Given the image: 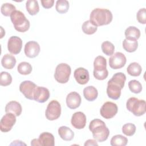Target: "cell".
<instances>
[{
    "instance_id": "obj_1",
    "label": "cell",
    "mask_w": 146,
    "mask_h": 146,
    "mask_svg": "<svg viewBox=\"0 0 146 146\" xmlns=\"http://www.w3.org/2000/svg\"><path fill=\"white\" fill-rule=\"evenodd\" d=\"M89 129L93 137L99 142L106 141L110 135V130L105 123L99 119H95L90 123Z\"/></svg>"
},
{
    "instance_id": "obj_2",
    "label": "cell",
    "mask_w": 146,
    "mask_h": 146,
    "mask_svg": "<svg viewBox=\"0 0 146 146\" xmlns=\"http://www.w3.org/2000/svg\"><path fill=\"white\" fill-rule=\"evenodd\" d=\"M111 11L107 9L96 8L91 13L90 21L96 27L110 24L112 21Z\"/></svg>"
},
{
    "instance_id": "obj_3",
    "label": "cell",
    "mask_w": 146,
    "mask_h": 146,
    "mask_svg": "<svg viewBox=\"0 0 146 146\" xmlns=\"http://www.w3.org/2000/svg\"><path fill=\"white\" fill-rule=\"evenodd\" d=\"M10 17L14 29L17 31L24 33L29 29L30 22L22 11L15 10Z\"/></svg>"
},
{
    "instance_id": "obj_4",
    "label": "cell",
    "mask_w": 146,
    "mask_h": 146,
    "mask_svg": "<svg viewBox=\"0 0 146 146\" xmlns=\"http://www.w3.org/2000/svg\"><path fill=\"white\" fill-rule=\"evenodd\" d=\"M145 106L144 100H140L135 97L129 98L126 103L127 109L136 116H140L145 113Z\"/></svg>"
},
{
    "instance_id": "obj_5",
    "label": "cell",
    "mask_w": 146,
    "mask_h": 146,
    "mask_svg": "<svg viewBox=\"0 0 146 146\" xmlns=\"http://www.w3.org/2000/svg\"><path fill=\"white\" fill-rule=\"evenodd\" d=\"M71 72L70 66L64 63L59 64L55 71L54 78L56 82L59 83H66L70 78Z\"/></svg>"
},
{
    "instance_id": "obj_6",
    "label": "cell",
    "mask_w": 146,
    "mask_h": 146,
    "mask_svg": "<svg viewBox=\"0 0 146 146\" xmlns=\"http://www.w3.org/2000/svg\"><path fill=\"white\" fill-rule=\"evenodd\" d=\"M61 114V106L60 103L55 100H51L47 105L45 112V116L48 120L58 119Z\"/></svg>"
},
{
    "instance_id": "obj_7",
    "label": "cell",
    "mask_w": 146,
    "mask_h": 146,
    "mask_svg": "<svg viewBox=\"0 0 146 146\" xmlns=\"http://www.w3.org/2000/svg\"><path fill=\"white\" fill-rule=\"evenodd\" d=\"M118 111L117 105L112 102H106L102 106L100 110L101 116L106 119H110L114 117Z\"/></svg>"
},
{
    "instance_id": "obj_8",
    "label": "cell",
    "mask_w": 146,
    "mask_h": 146,
    "mask_svg": "<svg viewBox=\"0 0 146 146\" xmlns=\"http://www.w3.org/2000/svg\"><path fill=\"white\" fill-rule=\"evenodd\" d=\"M37 86L30 80L22 82L19 85V91L25 97L30 100H34V95Z\"/></svg>"
},
{
    "instance_id": "obj_9",
    "label": "cell",
    "mask_w": 146,
    "mask_h": 146,
    "mask_svg": "<svg viewBox=\"0 0 146 146\" xmlns=\"http://www.w3.org/2000/svg\"><path fill=\"white\" fill-rule=\"evenodd\" d=\"M16 116L13 113H6L0 121V129L3 132L10 131L16 123Z\"/></svg>"
},
{
    "instance_id": "obj_10",
    "label": "cell",
    "mask_w": 146,
    "mask_h": 146,
    "mask_svg": "<svg viewBox=\"0 0 146 146\" xmlns=\"http://www.w3.org/2000/svg\"><path fill=\"white\" fill-rule=\"evenodd\" d=\"M126 61L127 59L124 54L120 52H117L110 58L109 66L113 70L120 69L125 66Z\"/></svg>"
},
{
    "instance_id": "obj_11",
    "label": "cell",
    "mask_w": 146,
    "mask_h": 146,
    "mask_svg": "<svg viewBox=\"0 0 146 146\" xmlns=\"http://www.w3.org/2000/svg\"><path fill=\"white\" fill-rule=\"evenodd\" d=\"M22 47V40L17 36H11L7 42L8 51L14 55L18 54Z\"/></svg>"
},
{
    "instance_id": "obj_12",
    "label": "cell",
    "mask_w": 146,
    "mask_h": 146,
    "mask_svg": "<svg viewBox=\"0 0 146 146\" xmlns=\"http://www.w3.org/2000/svg\"><path fill=\"white\" fill-rule=\"evenodd\" d=\"M40 48L38 42L33 40L27 42L25 46L24 51L26 56L34 58L37 56L40 52Z\"/></svg>"
},
{
    "instance_id": "obj_13",
    "label": "cell",
    "mask_w": 146,
    "mask_h": 146,
    "mask_svg": "<svg viewBox=\"0 0 146 146\" xmlns=\"http://www.w3.org/2000/svg\"><path fill=\"white\" fill-rule=\"evenodd\" d=\"M71 123L76 129H80L84 128L86 124V116L85 114L80 111L75 112L72 116Z\"/></svg>"
},
{
    "instance_id": "obj_14",
    "label": "cell",
    "mask_w": 146,
    "mask_h": 146,
    "mask_svg": "<svg viewBox=\"0 0 146 146\" xmlns=\"http://www.w3.org/2000/svg\"><path fill=\"white\" fill-rule=\"evenodd\" d=\"M74 76L76 82L82 85L87 84L90 79L88 71L83 67L76 68L74 71Z\"/></svg>"
},
{
    "instance_id": "obj_15",
    "label": "cell",
    "mask_w": 146,
    "mask_h": 146,
    "mask_svg": "<svg viewBox=\"0 0 146 146\" xmlns=\"http://www.w3.org/2000/svg\"><path fill=\"white\" fill-rule=\"evenodd\" d=\"M121 88L117 84L108 81L107 87V94L108 96L113 100H117L121 95Z\"/></svg>"
},
{
    "instance_id": "obj_16",
    "label": "cell",
    "mask_w": 146,
    "mask_h": 146,
    "mask_svg": "<svg viewBox=\"0 0 146 146\" xmlns=\"http://www.w3.org/2000/svg\"><path fill=\"white\" fill-rule=\"evenodd\" d=\"M66 101L67 107L70 109L74 110L80 106L82 99L78 92H71L67 95Z\"/></svg>"
},
{
    "instance_id": "obj_17",
    "label": "cell",
    "mask_w": 146,
    "mask_h": 146,
    "mask_svg": "<svg viewBox=\"0 0 146 146\" xmlns=\"http://www.w3.org/2000/svg\"><path fill=\"white\" fill-rule=\"evenodd\" d=\"M50 97L49 90L45 87L37 86L34 95V100L39 103L46 102Z\"/></svg>"
},
{
    "instance_id": "obj_18",
    "label": "cell",
    "mask_w": 146,
    "mask_h": 146,
    "mask_svg": "<svg viewBox=\"0 0 146 146\" xmlns=\"http://www.w3.org/2000/svg\"><path fill=\"white\" fill-rule=\"evenodd\" d=\"M38 140L40 146H54L55 145V139L54 135L47 132L40 134Z\"/></svg>"
},
{
    "instance_id": "obj_19",
    "label": "cell",
    "mask_w": 146,
    "mask_h": 146,
    "mask_svg": "<svg viewBox=\"0 0 146 146\" xmlns=\"http://www.w3.org/2000/svg\"><path fill=\"white\" fill-rule=\"evenodd\" d=\"M22 108L21 104L16 101H10L7 103L5 107V112H10L16 116H19L22 113Z\"/></svg>"
},
{
    "instance_id": "obj_20",
    "label": "cell",
    "mask_w": 146,
    "mask_h": 146,
    "mask_svg": "<svg viewBox=\"0 0 146 146\" xmlns=\"http://www.w3.org/2000/svg\"><path fill=\"white\" fill-rule=\"evenodd\" d=\"M83 96L87 100L92 102L97 98L98 96V92L95 87L89 86L84 88Z\"/></svg>"
},
{
    "instance_id": "obj_21",
    "label": "cell",
    "mask_w": 146,
    "mask_h": 146,
    "mask_svg": "<svg viewBox=\"0 0 146 146\" xmlns=\"http://www.w3.org/2000/svg\"><path fill=\"white\" fill-rule=\"evenodd\" d=\"M94 72H100L107 70L106 58L101 55L96 57L94 62Z\"/></svg>"
},
{
    "instance_id": "obj_22",
    "label": "cell",
    "mask_w": 146,
    "mask_h": 146,
    "mask_svg": "<svg viewBox=\"0 0 146 146\" xmlns=\"http://www.w3.org/2000/svg\"><path fill=\"white\" fill-rule=\"evenodd\" d=\"M125 39L132 40H137L140 36V31L135 26H129L125 30Z\"/></svg>"
},
{
    "instance_id": "obj_23",
    "label": "cell",
    "mask_w": 146,
    "mask_h": 146,
    "mask_svg": "<svg viewBox=\"0 0 146 146\" xmlns=\"http://www.w3.org/2000/svg\"><path fill=\"white\" fill-rule=\"evenodd\" d=\"M58 134L65 141H71L74 137V132L68 127L61 126L58 128Z\"/></svg>"
},
{
    "instance_id": "obj_24",
    "label": "cell",
    "mask_w": 146,
    "mask_h": 146,
    "mask_svg": "<svg viewBox=\"0 0 146 146\" xmlns=\"http://www.w3.org/2000/svg\"><path fill=\"white\" fill-rule=\"evenodd\" d=\"M1 64L3 67L6 69H13L16 64L15 58L9 54H6L3 55L1 60Z\"/></svg>"
},
{
    "instance_id": "obj_25",
    "label": "cell",
    "mask_w": 146,
    "mask_h": 146,
    "mask_svg": "<svg viewBox=\"0 0 146 146\" xmlns=\"http://www.w3.org/2000/svg\"><path fill=\"white\" fill-rule=\"evenodd\" d=\"M26 8L27 11L31 15H36L39 11L38 2L35 0H28L26 3Z\"/></svg>"
},
{
    "instance_id": "obj_26",
    "label": "cell",
    "mask_w": 146,
    "mask_h": 146,
    "mask_svg": "<svg viewBox=\"0 0 146 146\" xmlns=\"http://www.w3.org/2000/svg\"><path fill=\"white\" fill-rule=\"evenodd\" d=\"M127 73L132 76H139L142 71L141 66L137 62H132L130 63L127 68Z\"/></svg>"
},
{
    "instance_id": "obj_27",
    "label": "cell",
    "mask_w": 146,
    "mask_h": 146,
    "mask_svg": "<svg viewBox=\"0 0 146 146\" xmlns=\"http://www.w3.org/2000/svg\"><path fill=\"white\" fill-rule=\"evenodd\" d=\"M128 139L126 137L121 135H116L113 136L110 141L112 146H125L127 144Z\"/></svg>"
},
{
    "instance_id": "obj_28",
    "label": "cell",
    "mask_w": 146,
    "mask_h": 146,
    "mask_svg": "<svg viewBox=\"0 0 146 146\" xmlns=\"http://www.w3.org/2000/svg\"><path fill=\"white\" fill-rule=\"evenodd\" d=\"M123 48L128 52H135L138 47V42L137 40L124 39L123 42Z\"/></svg>"
},
{
    "instance_id": "obj_29",
    "label": "cell",
    "mask_w": 146,
    "mask_h": 146,
    "mask_svg": "<svg viewBox=\"0 0 146 146\" xmlns=\"http://www.w3.org/2000/svg\"><path fill=\"white\" fill-rule=\"evenodd\" d=\"M83 32L87 35L94 34L98 30V27L95 26L90 20L85 21L82 26Z\"/></svg>"
},
{
    "instance_id": "obj_30",
    "label": "cell",
    "mask_w": 146,
    "mask_h": 146,
    "mask_svg": "<svg viewBox=\"0 0 146 146\" xmlns=\"http://www.w3.org/2000/svg\"><path fill=\"white\" fill-rule=\"evenodd\" d=\"M110 80L118 84L121 88V89H123L126 80V76L125 75L123 72H117L112 76V78L110 79Z\"/></svg>"
},
{
    "instance_id": "obj_31",
    "label": "cell",
    "mask_w": 146,
    "mask_h": 146,
    "mask_svg": "<svg viewBox=\"0 0 146 146\" xmlns=\"http://www.w3.org/2000/svg\"><path fill=\"white\" fill-rule=\"evenodd\" d=\"M69 2L66 0H58L56 2L55 9L59 14H64L69 9Z\"/></svg>"
},
{
    "instance_id": "obj_32",
    "label": "cell",
    "mask_w": 146,
    "mask_h": 146,
    "mask_svg": "<svg viewBox=\"0 0 146 146\" xmlns=\"http://www.w3.org/2000/svg\"><path fill=\"white\" fill-rule=\"evenodd\" d=\"M33 68L31 65L26 62H21L18 67H17V70L18 72L21 74L24 75H27L30 74L32 71Z\"/></svg>"
},
{
    "instance_id": "obj_33",
    "label": "cell",
    "mask_w": 146,
    "mask_h": 146,
    "mask_svg": "<svg viewBox=\"0 0 146 146\" xmlns=\"http://www.w3.org/2000/svg\"><path fill=\"white\" fill-rule=\"evenodd\" d=\"M16 10L15 6L10 3H3L1 7V12L5 17L10 16L11 14Z\"/></svg>"
},
{
    "instance_id": "obj_34",
    "label": "cell",
    "mask_w": 146,
    "mask_h": 146,
    "mask_svg": "<svg viewBox=\"0 0 146 146\" xmlns=\"http://www.w3.org/2000/svg\"><path fill=\"white\" fill-rule=\"evenodd\" d=\"M101 48L103 52L107 56L112 55L114 53L115 46L113 43L110 41L107 40L103 42L101 46Z\"/></svg>"
},
{
    "instance_id": "obj_35",
    "label": "cell",
    "mask_w": 146,
    "mask_h": 146,
    "mask_svg": "<svg viewBox=\"0 0 146 146\" xmlns=\"http://www.w3.org/2000/svg\"><path fill=\"white\" fill-rule=\"evenodd\" d=\"M129 90L135 94H139L142 91V85L137 80H131L128 82Z\"/></svg>"
},
{
    "instance_id": "obj_36",
    "label": "cell",
    "mask_w": 146,
    "mask_h": 146,
    "mask_svg": "<svg viewBox=\"0 0 146 146\" xmlns=\"http://www.w3.org/2000/svg\"><path fill=\"white\" fill-rule=\"evenodd\" d=\"M12 82V76L7 72L2 71L0 74V84L2 86H9Z\"/></svg>"
},
{
    "instance_id": "obj_37",
    "label": "cell",
    "mask_w": 146,
    "mask_h": 146,
    "mask_svg": "<svg viewBox=\"0 0 146 146\" xmlns=\"http://www.w3.org/2000/svg\"><path fill=\"white\" fill-rule=\"evenodd\" d=\"M136 127L135 124L129 123L123 125L122 127L123 133L128 136H131L133 135L136 132Z\"/></svg>"
},
{
    "instance_id": "obj_38",
    "label": "cell",
    "mask_w": 146,
    "mask_h": 146,
    "mask_svg": "<svg viewBox=\"0 0 146 146\" xmlns=\"http://www.w3.org/2000/svg\"><path fill=\"white\" fill-rule=\"evenodd\" d=\"M136 18L138 22L141 24L146 23V10L145 8L139 9L136 14Z\"/></svg>"
},
{
    "instance_id": "obj_39",
    "label": "cell",
    "mask_w": 146,
    "mask_h": 146,
    "mask_svg": "<svg viewBox=\"0 0 146 146\" xmlns=\"http://www.w3.org/2000/svg\"><path fill=\"white\" fill-rule=\"evenodd\" d=\"M42 6L44 9H50L52 7L54 3V0H42L40 1Z\"/></svg>"
},
{
    "instance_id": "obj_40",
    "label": "cell",
    "mask_w": 146,
    "mask_h": 146,
    "mask_svg": "<svg viewBox=\"0 0 146 146\" xmlns=\"http://www.w3.org/2000/svg\"><path fill=\"white\" fill-rule=\"evenodd\" d=\"M84 145L85 146H87V145H98V144L96 142V140H93V139H88L85 142Z\"/></svg>"
},
{
    "instance_id": "obj_41",
    "label": "cell",
    "mask_w": 146,
    "mask_h": 146,
    "mask_svg": "<svg viewBox=\"0 0 146 146\" xmlns=\"http://www.w3.org/2000/svg\"><path fill=\"white\" fill-rule=\"evenodd\" d=\"M31 145L33 146H40L38 139H34L31 140Z\"/></svg>"
}]
</instances>
